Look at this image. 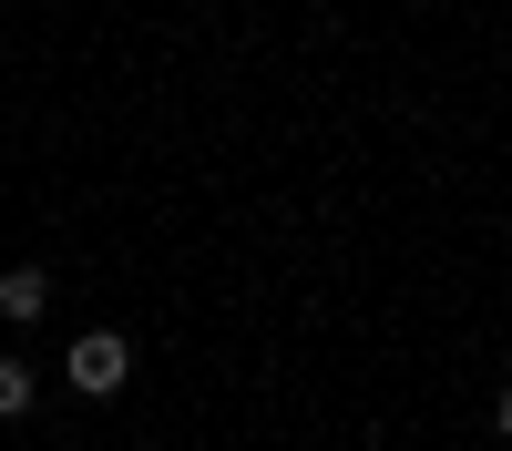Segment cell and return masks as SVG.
Wrapping results in <instances>:
<instances>
[{
	"label": "cell",
	"mask_w": 512,
	"mask_h": 451,
	"mask_svg": "<svg viewBox=\"0 0 512 451\" xmlns=\"http://www.w3.org/2000/svg\"><path fill=\"white\" fill-rule=\"evenodd\" d=\"M123 369H134V349H123V328H93V339H72V390H123Z\"/></svg>",
	"instance_id": "6da1fadb"
},
{
	"label": "cell",
	"mask_w": 512,
	"mask_h": 451,
	"mask_svg": "<svg viewBox=\"0 0 512 451\" xmlns=\"http://www.w3.org/2000/svg\"><path fill=\"white\" fill-rule=\"evenodd\" d=\"M41 308H52V277H41V267H0V318H41Z\"/></svg>",
	"instance_id": "7a4b0ae2"
},
{
	"label": "cell",
	"mask_w": 512,
	"mask_h": 451,
	"mask_svg": "<svg viewBox=\"0 0 512 451\" xmlns=\"http://www.w3.org/2000/svg\"><path fill=\"white\" fill-rule=\"evenodd\" d=\"M31 410V359H0V421H21Z\"/></svg>",
	"instance_id": "3957f363"
}]
</instances>
